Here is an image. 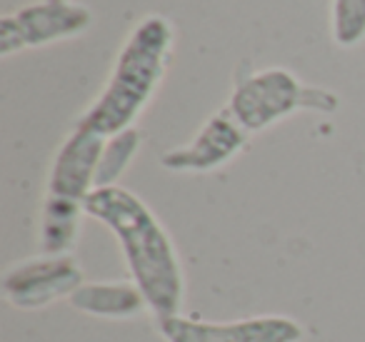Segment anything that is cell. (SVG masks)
Segmentation results:
<instances>
[{"label":"cell","mask_w":365,"mask_h":342,"mask_svg":"<svg viewBox=\"0 0 365 342\" xmlns=\"http://www.w3.org/2000/svg\"><path fill=\"white\" fill-rule=\"evenodd\" d=\"M93 13L78 0H38L0 21V56L81 36L91 28Z\"/></svg>","instance_id":"obj_5"},{"label":"cell","mask_w":365,"mask_h":342,"mask_svg":"<svg viewBox=\"0 0 365 342\" xmlns=\"http://www.w3.org/2000/svg\"><path fill=\"white\" fill-rule=\"evenodd\" d=\"M250 133L233 118L228 108L205 120L198 135L180 147H173L160 157V165L170 172H210L235 157L248 142Z\"/></svg>","instance_id":"obj_8"},{"label":"cell","mask_w":365,"mask_h":342,"mask_svg":"<svg viewBox=\"0 0 365 342\" xmlns=\"http://www.w3.org/2000/svg\"><path fill=\"white\" fill-rule=\"evenodd\" d=\"M71 305L78 312L106 320H130L148 310L135 282H83L71 295Z\"/></svg>","instance_id":"obj_9"},{"label":"cell","mask_w":365,"mask_h":342,"mask_svg":"<svg viewBox=\"0 0 365 342\" xmlns=\"http://www.w3.org/2000/svg\"><path fill=\"white\" fill-rule=\"evenodd\" d=\"M173 51V26L163 16H148L133 28L115 58L106 88L78 125L113 138L133 128L165 76Z\"/></svg>","instance_id":"obj_2"},{"label":"cell","mask_w":365,"mask_h":342,"mask_svg":"<svg viewBox=\"0 0 365 342\" xmlns=\"http://www.w3.org/2000/svg\"><path fill=\"white\" fill-rule=\"evenodd\" d=\"M138 145H140V133L135 128H128L118 135L106 138V147H103L96 172V187L115 185V180L123 175V170L130 165L133 155L138 152Z\"/></svg>","instance_id":"obj_10"},{"label":"cell","mask_w":365,"mask_h":342,"mask_svg":"<svg viewBox=\"0 0 365 342\" xmlns=\"http://www.w3.org/2000/svg\"><path fill=\"white\" fill-rule=\"evenodd\" d=\"M165 342H300L303 327L285 315H255L233 322H210L173 315L158 322Z\"/></svg>","instance_id":"obj_7"},{"label":"cell","mask_w":365,"mask_h":342,"mask_svg":"<svg viewBox=\"0 0 365 342\" xmlns=\"http://www.w3.org/2000/svg\"><path fill=\"white\" fill-rule=\"evenodd\" d=\"M103 147L106 138L76 125L56 152L41 220V250L46 255H71L78 240V222L86 212V200L96 190Z\"/></svg>","instance_id":"obj_3"},{"label":"cell","mask_w":365,"mask_h":342,"mask_svg":"<svg viewBox=\"0 0 365 342\" xmlns=\"http://www.w3.org/2000/svg\"><path fill=\"white\" fill-rule=\"evenodd\" d=\"M330 33L335 46H360L365 41V0H333Z\"/></svg>","instance_id":"obj_11"},{"label":"cell","mask_w":365,"mask_h":342,"mask_svg":"<svg viewBox=\"0 0 365 342\" xmlns=\"http://www.w3.org/2000/svg\"><path fill=\"white\" fill-rule=\"evenodd\" d=\"M83 270L73 255H46L18 262L3 275V295L18 310H38L68 297L83 285Z\"/></svg>","instance_id":"obj_6"},{"label":"cell","mask_w":365,"mask_h":342,"mask_svg":"<svg viewBox=\"0 0 365 342\" xmlns=\"http://www.w3.org/2000/svg\"><path fill=\"white\" fill-rule=\"evenodd\" d=\"M86 215L103 222L120 242L133 282L140 287L155 322L178 315L182 305V267L170 235L153 210L120 185L96 187Z\"/></svg>","instance_id":"obj_1"},{"label":"cell","mask_w":365,"mask_h":342,"mask_svg":"<svg viewBox=\"0 0 365 342\" xmlns=\"http://www.w3.org/2000/svg\"><path fill=\"white\" fill-rule=\"evenodd\" d=\"M338 105L335 93L305 86L285 68H268L240 78L225 108L248 133H260L295 110L333 113Z\"/></svg>","instance_id":"obj_4"}]
</instances>
